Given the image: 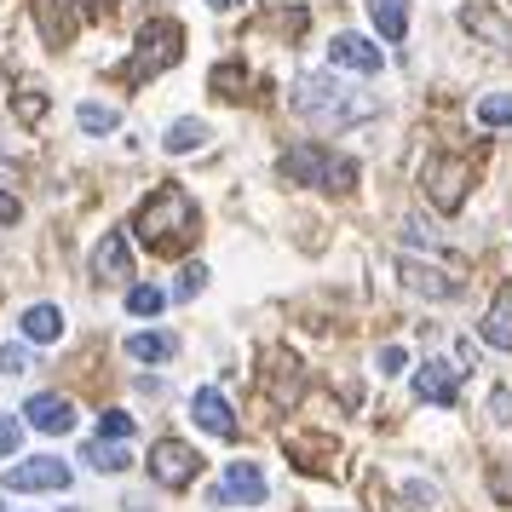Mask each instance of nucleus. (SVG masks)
<instances>
[{"label":"nucleus","instance_id":"f257e3e1","mask_svg":"<svg viewBox=\"0 0 512 512\" xmlns=\"http://www.w3.org/2000/svg\"><path fill=\"white\" fill-rule=\"evenodd\" d=\"M133 231H139L144 248H156V254H185L190 242L202 236V213H196V202H190V190H150L139 202V213H133Z\"/></svg>","mask_w":512,"mask_h":512},{"label":"nucleus","instance_id":"f03ea898","mask_svg":"<svg viewBox=\"0 0 512 512\" xmlns=\"http://www.w3.org/2000/svg\"><path fill=\"white\" fill-rule=\"evenodd\" d=\"M294 110H300L311 127H351V121L374 116V98H357L340 75L317 70V75H305L300 87H294Z\"/></svg>","mask_w":512,"mask_h":512},{"label":"nucleus","instance_id":"7ed1b4c3","mask_svg":"<svg viewBox=\"0 0 512 512\" xmlns=\"http://www.w3.org/2000/svg\"><path fill=\"white\" fill-rule=\"evenodd\" d=\"M179 58H185V29L173 24V18H150L133 35V52H127V64L116 70V81L121 87H144V81H156L162 70H173Z\"/></svg>","mask_w":512,"mask_h":512},{"label":"nucleus","instance_id":"20e7f679","mask_svg":"<svg viewBox=\"0 0 512 512\" xmlns=\"http://www.w3.org/2000/svg\"><path fill=\"white\" fill-rule=\"evenodd\" d=\"M277 173H282V185H317V190H334V196H346L357 185V162L340 156V150H323V144H311V139L288 144Z\"/></svg>","mask_w":512,"mask_h":512},{"label":"nucleus","instance_id":"39448f33","mask_svg":"<svg viewBox=\"0 0 512 512\" xmlns=\"http://www.w3.org/2000/svg\"><path fill=\"white\" fill-rule=\"evenodd\" d=\"M420 185H426L438 213H461L466 190H472V162L466 156H432V162L420 167Z\"/></svg>","mask_w":512,"mask_h":512},{"label":"nucleus","instance_id":"423d86ee","mask_svg":"<svg viewBox=\"0 0 512 512\" xmlns=\"http://www.w3.org/2000/svg\"><path fill=\"white\" fill-rule=\"evenodd\" d=\"M70 484H75V472L64 455H35V461H18L6 472V489H24V495H58Z\"/></svg>","mask_w":512,"mask_h":512},{"label":"nucleus","instance_id":"0eeeda50","mask_svg":"<svg viewBox=\"0 0 512 512\" xmlns=\"http://www.w3.org/2000/svg\"><path fill=\"white\" fill-rule=\"evenodd\" d=\"M265 363H271V369L259 374V392L271 397V403H277V409H294V403H300V392H305V380H311V374L300 369V357H294V351H265Z\"/></svg>","mask_w":512,"mask_h":512},{"label":"nucleus","instance_id":"6e6552de","mask_svg":"<svg viewBox=\"0 0 512 512\" xmlns=\"http://www.w3.org/2000/svg\"><path fill=\"white\" fill-rule=\"evenodd\" d=\"M29 18H35V29H41V41H47L52 52H64L75 41V29H81V0H29Z\"/></svg>","mask_w":512,"mask_h":512},{"label":"nucleus","instance_id":"1a4fd4ad","mask_svg":"<svg viewBox=\"0 0 512 512\" xmlns=\"http://www.w3.org/2000/svg\"><path fill=\"white\" fill-rule=\"evenodd\" d=\"M196 472H202V455H196L190 443L162 438L156 449H150V478H156L162 489H185V484H196Z\"/></svg>","mask_w":512,"mask_h":512},{"label":"nucleus","instance_id":"9d476101","mask_svg":"<svg viewBox=\"0 0 512 512\" xmlns=\"http://www.w3.org/2000/svg\"><path fill=\"white\" fill-rule=\"evenodd\" d=\"M213 507H231V501H242V507H259L265 501V472H259L254 461H231L225 466V478L208 489Z\"/></svg>","mask_w":512,"mask_h":512},{"label":"nucleus","instance_id":"9b49d317","mask_svg":"<svg viewBox=\"0 0 512 512\" xmlns=\"http://www.w3.org/2000/svg\"><path fill=\"white\" fill-rule=\"evenodd\" d=\"M190 420H196L208 438H225V443L242 432V426H236V409L225 403V392H219V386H202V392L190 397Z\"/></svg>","mask_w":512,"mask_h":512},{"label":"nucleus","instance_id":"f8f14e48","mask_svg":"<svg viewBox=\"0 0 512 512\" xmlns=\"http://www.w3.org/2000/svg\"><path fill=\"white\" fill-rule=\"evenodd\" d=\"M24 420L35 426V432H52V438H64V432H75V403L64 392H35L24 403Z\"/></svg>","mask_w":512,"mask_h":512},{"label":"nucleus","instance_id":"ddd939ff","mask_svg":"<svg viewBox=\"0 0 512 512\" xmlns=\"http://www.w3.org/2000/svg\"><path fill=\"white\" fill-rule=\"evenodd\" d=\"M93 277L98 282H127V277H133V242H127V231H104V236H98Z\"/></svg>","mask_w":512,"mask_h":512},{"label":"nucleus","instance_id":"4468645a","mask_svg":"<svg viewBox=\"0 0 512 512\" xmlns=\"http://www.w3.org/2000/svg\"><path fill=\"white\" fill-rule=\"evenodd\" d=\"M397 277H403V288H415L426 300H455L461 294V277H443L438 265H420V259H397Z\"/></svg>","mask_w":512,"mask_h":512},{"label":"nucleus","instance_id":"2eb2a0df","mask_svg":"<svg viewBox=\"0 0 512 512\" xmlns=\"http://www.w3.org/2000/svg\"><path fill=\"white\" fill-rule=\"evenodd\" d=\"M415 397H420V403L449 409V403L461 397V369H449V363H420V369H415Z\"/></svg>","mask_w":512,"mask_h":512},{"label":"nucleus","instance_id":"dca6fc26","mask_svg":"<svg viewBox=\"0 0 512 512\" xmlns=\"http://www.w3.org/2000/svg\"><path fill=\"white\" fill-rule=\"evenodd\" d=\"M328 58H334V64H340V70H357V75H380V64H386V58H380V47H374V41H363V35H334V47H328Z\"/></svg>","mask_w":512,"mask_h":512},{"label":"nucleus","instance_id":"f3484780","mask_svg":"<svg viewBox=\"0 0 512 512\" xmlns=\"http://www.w3.org/2000/svg\"><path fill=\"white\" fill-rule=\"evenodd\" d=\"M484 340L495 351H512V282L489 300V311H484Z\"/></svg>","mask_w":512,"mask_h":512},{"label":"nucleus","instance_id":"a211bd4d","mask_svg":"<svg viewBox=\"0 0 512 512\" xmlns=\"http://www.w3.org/2000/svg\"><path fill=\"white\" fill-rule=\"evenodd\" d=\"M202 144H208V121H196V116L167 121V139H162V150H167V156H196Z\"/></svg>","mask_w":512,"mask_h":512},{"label":"nucleus","instance_id":"6ab92c4d","mask_svg":"<svg viewBox=\"0 0 512 512\" xmlns=\"http://www.w3.org/2000/svg\"><path fill=\"white\" fill-rule=\"evenodd\" d=\"M81 461L93 472H121V466H133V455H127V438H93L81 443Z\"/></svg>","mask_w":512,"mask_h":512},{"label":"nucleus","instance_id":"aec40b11","mask_svg":"<svg viewBox=\"0 0 512 512\" xmlns=\"http://www.w3.org/2000/svg\"><path fill=\"white\" fill-rule=\"evenodd\" d=\"M213 93H225V98H254V75H248V64L242 58H225V64H213Z\"/></svg>","mask_w":512,"mask_h":512},{"label":"nucleus","instance_id":"412c9836","mask_svg":"<svg viewBox=\"0 0 512 512\" xmlns=\"http://www.w3.org/2000/svg\"><path fill=\"white\" fill-rule=\"evenodd\" d=\"M173 351H179L173 334H156V328L150 334H127V357L133 363H173Z\"/></svg>","mask_w":512,"mask_h":512},{"label":"nucleus","instance_id":"4be33fe9","mask_svg":"<svg viewBox=\"0 0 512 512\" xmlns=\"http://www.w3.org/2000/svg\"><path fill=\"white\" fill-rule=\"evenodd\" d=\"M18 328H24V340H35V346H52L64 334V317H58V305H29Z\"/></svg>","mask_w":512,"mask_h":512},{"label":"nucleus","instance_id":"5701e85b","mask_svg":"<svg viewBox=\"0 0 512 512\" xmlns=\"http://www.w3.org/2000/svg\"><path fill=\"white\" fill-rule=\"evenodd\" d=\"M369 12H374V29L386 41H403L409 35V0H369Z\"/></svg>","mask_w":512,"mask_h":512},{"label":"nucleus","instance_id":"b1692460","mask_svg":"<svg viewBox=\"0 0 512 512\" xmlns=\"http://www.w3.org/2000/svg\"><path fill=\"white\" fill-rule=\"evenodd\" d=\"M461 24H466V29H478V35H484V41H495V47H512V24L489 18V6H478V0H472V6L461 12Z\"/></svg>","mask_w":512,"mask_h":512},{"label":"nucleus","instance_id":"393cba45","mask_svg":"<svg viewBox=\"0 0 512 512\" xmlns=\"http://www.w3.org/2000/svg\"><path fill=\"white\" fill-rule=\"evenodd\" d=\"M75 127H81L87 139H104V133H116L121 127V116L110 110V104H81V110H75Z\"/></svg>","mask_w":512,"mask_h":512},{"label":"nucleus","instance_id":"a878e982","mask_svg":"<svg viewBox=\"0 0 512 512\" xmlns=\"http://www.w3.org/2000/svg\"><path fill=\"white\" fill-rule=\"evenodd\" d=\"M127 311H133V317H162L167 311V288H156V282H133V288H127Z\"/></svg>","mask_w":512,"mask_h":512},{"label":"nucleus","instance_id":"bb28decb","mask_svg":"<svg viewBox=\"0 0 512 512\" xmlns=\"http://www.w3.org/2000/svg\"><path fill=\"white\" fill-rule=\"evenodd\" d=\"M478 127H512V93H484L478 98Z\"/></svg>","mask_w":512,"mask_h":512},{"label":"nucleus","instance_id":"cd10ccee","mask_svg":"<svg viewBox=\"0 0 512 512\" xmlns=\"http://www.w3.org/2000/svg\"><path fill=\"white\" fill-rule=\"evenodd\" d=\"M139 432V420L127 415V409H104V420H98V438H133Z\"/></svg>","mask_w":512,"mask_h":512},{"label":"nucleus","instance_id":"c85d7f7f","mask_svg":"<svg viewBox=\"0 0 512 512\" xmlns=\"http://www.w3.org/2000/svg\"><path fill=\"white\" fill-rule=\"evenodd\" d=\"M202 288H208V271H202V265H185L179 282H173V300H196Z\"/></svg>","mask_w":512,"mask_h":512},{"label":"nucleus","instance_id":"c756f323","mask_svg":"<svg viewBox=\"0 0 512 512\" xmlns=\"http://www.w3.org/2000/svg\"><path fill=\"white\" fill-rule=\"evenodd\" d=\"M47 116V93H41V87H24V93H18V121H41Z\"/></svg>","mask_w":512,"mask_h":512},{"label":"nucleus","instance_id":"7c9ffc66","mask_svg":"<svg viewBox=\"0 0 512 512\" xmlns=\"http://www.w3.org/2000/svg\"><path fill=\"white\" fill-rule=\"evenodd\" d=\"M489 420L512 426V392H507V386H501V392H489Z\"/></svg>","mask_w":512,"mask_h":512},{"label":"nucleus","instance_id":"2f4dec72","mask_svg":"<svg viewBox=\"0 0 512 512\" xmlns=\"http://www.w3.org/2000/svg\"><path fill=\"white\" fill-rule=\"evenodd\" d=\"M489 489H495L501 501H512V461H501L495 472H489Z\"/></svg>","mask_w":512,"mask_h":512},{"label":"nucleus","instance_id":"473e14b6","mask_svg":"<svg viewBox=\"0 0 512 512\" xmlns=\"http://www.w3.org/2000/svg\"><path fill=\"white\" fill-rule=\"evenodd\" d=\"M29 369V357L18 346H0V374H24Z\"/></svg>","mask_w":512,"mask_h":512},{"label":"nucleus","instance_id":"72a5a7b5","mask_svg":"<svg viewBox=\"0 0 512 512\" xmlns=\"http://www.w3.org/2000/svg\"><path fill=\"white\" fill-rule=\"evenodd\" d=\"M0 455H18V420L0 415Z\"/></svg>","mask_w":512,"mask_h":512},{"label":"nucleus","instance_id":"f704fd0d","mask_svg":"<svg viewBox=\"0 0 512 512\" xmlns=\"http://www.w3.org/2000/svg\"><path fill=\"white\" fill-rule=\"evenodd\" d=\"M403 369H409L403 346H386V351H380V374H403Z\"/></svg>","mask_w":512,"mask_h":512},{"label":"nucleus","instance_id":"c9c22d12","mask_svg":"<svg viewBox=\"0 0 512 512\" xmlns=\"http://www.w3.org/2000/svg\"><path fill=\"white\" fill-rule=\"evenodd\" d=\"M18 219H24V202H18V196H6V190H0V225H18Z\"/></svg>","mask_w":512,"mask_h":512},{"label":"nucleus","instance_id":"e433bc0d","mask_svg":"<svg viewBox=\"0 0 512 512\" xmlns=\"http://www.w3.org/2000/svg\"><path fill=\"white\" fill-rule=\"evenodd\" d=\"M213 12H236V6H242V0H208Z\"/></svg>","mask_w":512,"mask_h":512},{"label":"nucleus","instance_id":"4c0bfd02","mask_svg":"<svg viewBox=\"0 0 512 512\" xmlns=\"http://www.w3.org/2000/svg\"><path fill=\"white\" fill-rule=\"evenodd\" d=\"M87 6H93V12H116L121 0H87Z\"/></svg>","mask_w":512,"mask_h":512},{"label":"nucleus","instance_id":"58836bf2","mask_svg":"<svg viewBox=\"0 0 512 512\" xmlns=\"http://www.w3.org/2000/svg\"><path fill=\"white\" fill-rule=\"evenodd\" d=\"M0 512H6V501H0Z\"/></svg>","mask_w":512,"mask_h":512},{"label":"nucleus","instance_id":"ea45409f","mask_svg":"<svg viewBox=\"0 0 512 512\" xmlns=\"http://www.w3.org/2000/svg\"><path fill=\"white\" fill-rule=\"evenodd\" d=\"M70 512H81V507H70Z\"/></svg>","mask_w":512,"mask_h":512}]
</instances>
